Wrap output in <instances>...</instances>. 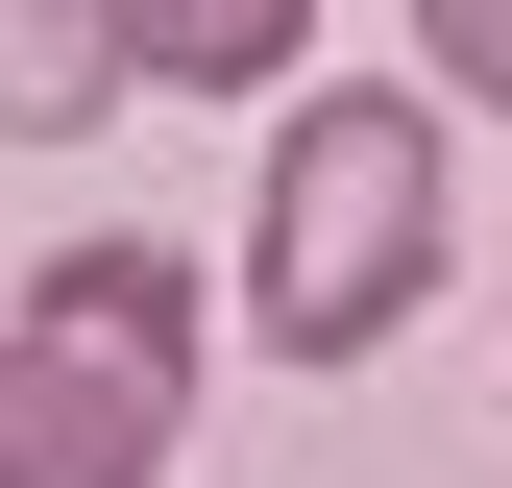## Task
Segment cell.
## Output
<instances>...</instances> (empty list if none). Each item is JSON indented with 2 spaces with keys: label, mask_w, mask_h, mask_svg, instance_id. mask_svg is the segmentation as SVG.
<instances>
[{
  "label": "cell",
  "mask_w": 512,
  "mask_h": 488,
  "mask_svg": "<svg viewBox=\"0 0 512 488\" xmlns=\"http://www.w3.org/2000/svg\"><path fill=\"white\" fill-rule=\"evenodd\" d=\"M439 98H293L269 122V220H244V318L293 366H391L439 293Z\"/></svg>",
  "instance_id": "6da1fadb"
},
{
  "label": "cell",
  "mask_w": 512,
  "mask_h": 488,
  "mask_svg": "<svg viewBox=\"0 0 512 488\" xmlns=\"http://www.w3.org/2000/svg\"><path fill=\"white\" fill-rule=\"evenodd\" d=\"M171 440H196V269L98 220L0 318V488H171Z\"/></svg>",
  "instance_id": "7a4b0ae2"
},
{
  "label": "cell",
  "mask_w": 512,
  "mask_h": 488,
  "mask_svg": "<svg viewBox=\"0 0 512 488\" xmlns=\"http://www.w3.org/2000/svg\"><path fill=\"white\" fill-rule=\"evenodd\" d=\"M74 49H98V98H293L317 0H74Z\"/></svg>",
  "instance_id": "3957f363"
},
{
  "label": "cell",
  "mask_w": 512,
  "mask_h": 488,
  "mask_svg": "<svg viewBox=\"0 0 512 488\" xmlns=\"http://www.w3.org/2000/svg\"><path fill=\"white\" fill-rule=\"evenodd\" d=\"M0 122H25V147L122 122V98H98V49H74V0H0Z\"/></svg>",
  "instance_id": "277c9868"
},
{
  "label": "cell",
  "mask_w": 512,
  "mask_h": 488,
  "mask_svg": "<svg viewBox=\"0 0 512 488\" xmlns=\"http://www.w3.org/2000/svg\"><path fill=\"white\" fill-rule=\"evenodd\" d=\"M415 74L439 98H512V0H415Z\"/></svg>",
  "instance_id": "5b68a950"
}]
</instances>
